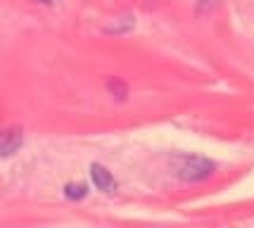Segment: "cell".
Returning <instances> with one entry per match:
<instances>
[{
	"label": "cell",
	"instance_id": "obj_5",
	"mask_svg": "<svg viewBox=\"0 0 254 228\" xmlns=\"http://www.w3.org/2000/svg\"><path fill=\"white\" fill-rule=\"evenodd\" d=\"M86 195H88V185L86 183H66L64 185L66 200H83Z\"/></svg>",
	"mask_w": 254,
	"mask_h": 228
},
{
	"label": "cell",
	"instance_id": "obj_3",
	"mask_svg": "<svg viewBox=\"0 0 254 228\" xmlns=\"http://www.w3.org/2000/svg\"><path fill=\"white\" fill-rule=\"evenodd\" d=\"M90 181H93V185L98 188V190H102V193H114L117 190V181H114V176H112V171L107 169V166H102V164H90Z\"/></svg>",
	"mask_w": 254,
	"mask_h": 228
},
{
	"label": "cell",
	"instance_id": "obj_2",
	"mask_svg": "<svg viewBox=\"0 0 254 228\" xmlns=\"http://www.w3.org/2000/svg\"><path fill=\"white\" fill-rule=\"evenodd\" d=\"M24 133L22 129L12 126V129H0V157H12L22 148Z\"/></svg>",
	"mask_w": 254,
	"mask_h": 228
},
{
	"label": "cell",
	"instance_id": "obj_4",
	"mask_svg": "<svg viewBox=\"0 0 254 228\" xmlns=\"http://www.w3.org/2000/svg\"><path fill=\"white\" fill-rule=\"evenodd\" d=\"M133 26H135V19H133L131 14H126V17H117L114 24L105 26V31L107 33H126V31H131Z\"/></svg>",
	"mask_w": 254,
	"mask_h": 228
},
{
	"label": "cell",
	"instance_id": "obj_6",
	"mask_svg": "<svg viewBox=\"0 0 254 228\" xmlns=\"http://www.w3.org/2000/svg\"><path fill=\"white\" fill-rule=\"evenodd\" d=\"M107 90L114 95V100H126V95H128V86L124 81H119V78H110L107 81Z\"/></svg>",
	"mask_w": 254,
	"mask_h": 228
},
{
	"label": "cell",
	"instance_id": "obj_1",
	"mask_svg": "<svg viewBox=\"0 0 254 228\" xmlns=\"http://www.w3.org/2000/svg\"><path fill=\"white\" fill-rule=\"evenodd\" d=\"M169 164H171V174L186 183L207 181L216 171V164L207 157H199V154H176L169 159Z\"/></svg>",
	"mask_w": 254,
	"mask_h": 228
}]
</instances>
